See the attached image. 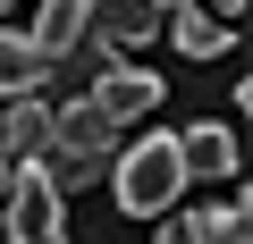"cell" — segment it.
<instances>
[{"label": "cell", "mask_w": 253, "mask_h": 244, "mask_svg": "<svg viewBox=\"0 0 253 244\" xmlns=\"http://www.w3.org/2000/svg\"><path fill=\"white\" fill-rule=\"evenodd\" d=\"M177 194H186V160H177V135L144 127V143H126V160H118V210H135V219H161Z\"/></svg>", "instance_id": "6da1fadb"}, {"label": "cell", "mask_w": 253, "mask_h": 244, "mask_svg": "<svg viewBox=\"0 0 253 244\" xmlns=\"http://www.w3.org/2000/svg\"><path fill=\"white\" fill-rule=\"evenodd\" d=\"M0 219H9V244H68L59 194H51V177H42L34 160L9 169V202H0Z\"/></svg>", "instance_id": "7a4b0ae2"}, {"label": "cell", "mask_w": 253, "mask_h": 244, "mask_svg": "<svg viewBox=\"0 0 253 244\" xmlns=\"http://www.w3.org/2000/svg\"><path fill=\"white\" fill-rule=\"evenodd\" d=\"M51 152H68V160H84V169H101L110 152H118V118L93 101V93H76L59 118H51Z\"/></svg>", "instance_id": "3957f363"}, {"label": "cell", "mask_w": 253, "mask_h": 244, "mask_svg": "<svg viewBox=\"0 0 253 244\" xmlns=\"http://www.w3.org/2000/svg\"><path fill=\"white\" fill-rule=\"evenodd\" d=\"M161 93H169V84H161L152 68H126V59H110V68L93 76V101H101V109L118 118V127H135V118H152V109H161Z\"/></svg>", "instance_id": "277c9868"}, {"label": "cell", "mask_w": 253, "mask_h": 244, "mask_svg": "<svg viewBox=\"0 0 253 244\" xmlns=\"http://www.w3.org/2000/svg\"><path fill=\"white\" fill-rule=\"evenodd\" d=\"M84 34L93 42H152L161 34V9H152V0H84Z\"/></svg>", "instance_id": "5b68a950"}, {"label": "cell", "mask_w": 253, "mask_h": 244, "mask_svg": "<svg viewBox=\"0 0 253 244\" xmlns=\"http://www.w3.org/2000/svg\"><path fill=\"white\" fill-rule=\"evenodd\" d=\"M177 160H186V185H194V177H203V185H219V177H236V135L203 118V127H186V135H177Z\"/></svg>", "instance_id": "8992f818"}, {"label": "cell", "mask_w": 253, "mask_h": 244, "mask_svg": "<svg viewBox=\"0 0 253 244\" xmlns=\"http://www.w3.org/2000/svg\"><path fill=\"white\" fill-rule=\"evenodd\" d=\"M42 152H51V109L34 93H17L9 101V135H0V160H42Z\"/></svg>", "instance_id": "52a82bcc"}, {"label": "cell", "mask_w": 253, "mask_h": 244, "mask_svg": "<svg viewBox=\"0 0 253 244\" xmlns=\"http://www.w3.org/2000/svg\"><path fill=\"white\" fill-rule=\"evenodd\" d=\"M34 84H51V59L34 51V34H9V26H0V93H34Z\"/></svg>", "instance_id": "ba28073f"}, {"label": "cell", "mask_w": 253, "mask_h": 244, "mask_svg": "<svg viewBox=\"0 0 253 244\" xmlns=\"http://www.w3.org/2000/svg\"><path fill=\"white\" fill-rule=\"evenodd\" d=\"M76 42H84V0H42V17H34V51L59 68Z\"/></svg>", "instance_id": "9c48e42d"}, {"label": "cell", "mask_w": 253, "mask_h": 244, "mask_svg": "<svg viewBox=\"0 0 253 244\" xmlns=\"http://www.w3.org/2000/svg\"><path fill=\"white\" fill-rule=\"evenodd\" d=\"M169 34H177V51H186V59H228V51H236V26H219L211 9H177V17H169Z\"/></svg>", "instance_id": "30bf717a"}, {"label": "cell", "mask_w": 253, "mask_h": 244, "mask_svg": "<svg viewBox=\"0 0 253 244\" xmlns=\"http://www.w3.org/2000/svg\"><path fill=\"white\" fill-rule=\"evenodd\" d=\"M186 236L194 244H245L253 236V210L228 194V202H203V210H186Z\"/></svg>", "instance_id": "8fae6325"}, {"label": "cell", "mask_w": 253, "mask_h": 244, "mask_svg": "<svg viewBox=\"0 0 253 244\" xmlns=\"http://www.w3.org/2000/svg\"><path fill=\"white\" fill-rule=\"evenodd\" d=\"M152 244H194V236H186V219H161V227H152Z\"/></svg>", "instance_id": "7c38bea8"}, {"label": "cell", "mask_w": 253, "mask_h": 244, "mask_svg": "<svg viewBox=\"0 0 253 244\" xmlns=\"http://www.w3.org/2000/svg\"><path fill=\"white\" fill-rule=\"evenodd\" d=\"M152 9H161V17H177V9H203V0H152Z\"/></svg>", "instance_id": "4fadbf2b"}, {"label": "cell", "mask_w": 253, "mask_h": 244, "mask_svg": "<svg viewBox=\"0 0 253 244\" xmlns=\"http://www.w3.org/2000/svg\"><path fill=\"white\" fill-rule=\"evenodd\" d=\"M0 202H9V160H0Z\"/></svg>", "instance_id": "5bb4252c"}, {"label": "cell", "mask_w": 253, "mask_h": 244, "mask_svg": "<svg viewBox=\"0 0 253 244\" xmlns=\"http://www.w3.org/2000/svg\"><path fill=\"white\" fill-rule=\"evenodd\" d=\"M0 244H9V219H0Z\"/></svg>", "instance_id": "9a60e30c"}, {"label": "cell", "mask_w": 253, "mask_h": 244, "mask_svg": "<svg viewBox=\"0 0 253 244\" xmlns=\"http://www.w3.org/2000/svg\"><path fill=\"white\" fill-rule=\"evenodd\" d=\"M0 9H9V0H0Z\"/></svg>", "instance_id": "2e32d148"}]
</instances>
